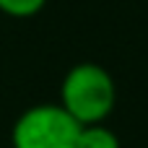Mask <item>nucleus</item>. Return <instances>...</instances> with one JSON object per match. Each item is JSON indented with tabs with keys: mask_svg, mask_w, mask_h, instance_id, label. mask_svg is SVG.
Segmentation results:
<instances>
[{
	"mask_svg": "<svg viewBox=\"0 0 148 148\" xmlns=\"http://www.w3.org/2000/svg\"><path fill=\"white\" fill-rule=\"evenodd\" d=\"M117 104L114 78L96 62L73 65L60 83V107L81 125L104 122Z\"/></svg>",
	"mask_w": 148,
	"mask_h": 148,
	"instance_id": "1",
	"label": "nucleus"
},
{
	"mask_svg": "<svg viewBox=\"0 0 148 148\" xmlns=\"http://www.w3.org/2000/svg\"><path fill=\"white\" fill-rule=\"evenodd\" d=\"M81 122L60 104H36L18 114L10 130L13 148H75Z\"/></svg>",
	"mask_w": 148,
	"mask_h": 148,
	"instance_id": "2",
	"label": "nucleus"
},
{
	"mask_svg": "<svg viewBox=\"0 0 148 148\" xmlns=\"http://www.w3.org/2000/svg\"><path fill=\"white\" fill-rule=\"evenodd\" d=\"M75 148H122V146H120V138L114 130H109L104 122H96V125L81 127Z\"/></svg>",
	"mask_w": 148,
	"mask_h": 148,
	"instance_id": "3",
	"label": "nucleus"
},
{
	"mask_svg": "<svg viewBox=\"0 0 148 148\" xmlns=\"http://www.w3.org/2000/svg\"><path fill=\"white\" fill-rule=\"evenodd\" d=\"M44 5H47V0H0V10L5 16H10V18L36 16Z\"/></svg>",
	"mask_w": 148,
	"mask_h": 148,
	"instance_id": "4",
	"label": "nucleus"
}]
</instances>
